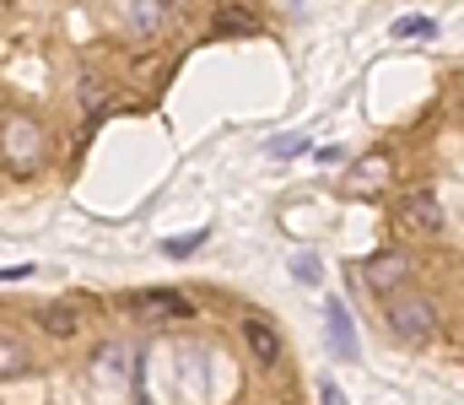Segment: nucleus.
<instances>
[{"mask_svg":"<svg viewBox=\"0 0 464 405\" xmlns=\"http://www.w3.org/2000/svg\"><path fill=\"white\" fill-rule=\"evenodd\" d=\"M394 217H400V227L411 238H443L449 233V211H443V200L432 189H405L400 206H394Z\"/></svg>","mask_w":464,"mask_h":405,"instance_id":"7ed1b4c3","label":"nucleus"},{"mask_svg":"<svg viewBox=\"0 0 464 405\" xmlns=\"http://www.w3.org/2000/svg\"><path fill=\"white\" fill-rule=\"evenodd\" d=\"M319 400H324V405H346V395H341V384H335V379H324V384H319Z\"/></svg>","mask_w":464,"mask_h":405,"instance_id":"a211bd4d","label":"nucleus"},{"mask_svg":"<svg viewBox=\"0 0 464 405\" xmlns=\"http://www.w3.org/2000/svg\"><path fill=\"white\" fill-rule=\"evenodd\" d=\"M33 275V265H11V270H0V281H27Z\"/></svg>","mask_w":464,"mask_h":405,"instance_id":"6ab92c4d","label":"nucleus"},{"mask_svg":"<svg viewBox=\"0 0 464 405\" xmlns=\"http://www.w3.org/2000/svg\"><path fill=\"white\" fill-rule=\"evenodd\" d=\"M324 324H330V346H335V357H341V362H356V330H351L346 303H330V308H324Z\"/></svg>","mask_w":464,"mask_h":405,"instance_id":"0eeeda50","label":"nucleus"},{"mask_svg":"<svg viewBox=\"0 0 464 405\" xmlns=\"http://www.w3.org/2000/svg\"><path fill=\"white\" fill-rule=\"evenodd\" d=\"M200 244H206V233H189V238H168V244H162V255H168V260H184V255H195Z\"/></svg>","mask_w":464,"mask_h":405,"instance_id":"2eb2a0df","label":"nucleus"},{"mask_svg":"<svg viewBox=\"0 0 464 405\" xmlns=\"http://www.w3.org/2000/svg\"><path fill=\"white\" fill-rule=\"evenodd\" d=\"M362 281H367L378 297H394V292H405V281H411V260H405L400 249H383V255H372V260L362 265Z\"/></svg>","mask_w":464,"mask_h":405,"instance_id":"39448f33","label":"nucleus"},{"mask_svg":"<svg viewBox=\"0 0 464 405\" xmlns=\"http://www.w3.org/2000/svg\"><path fill=\"white\" fill-rule=\"evenodd\" d=\"M308 146H314L308 135H276V140H270V151H276V157H297V151H308Z\"/></svg>","mask_w":464,"mask_h":405,"instance_id":"f3484780","label":"nucleus"},{"mask_svg":"<svg viewBox=\"0 0 464 405\" xmlns=\"http://www.w3.org/2000/svg\"><path fill=\"white\" fill-rule=\"evenodd\" d=\"M292 275H297L303 286H314V281H319V255H292Z\"/></svg>","mask_w":464,"mask_h":405,"instance_id":"dca6fc26","label":"nucleus"},{"mask_svg":"<svg viewBox=\"0 0 464 405\" xmlns=\"http://www.w3.org/2000/svg\"><path fill=\"white\" fill-rule=\"evenodd\" d=\"M82 109H87V114H103V109H109V82L82 76Z\"/></svg>","mask_w":464,"mask_h":405,"instance_id":"ddd939ff","label":"nucleus"},{"mask_svg":"<svg viewBox=\"0 0 464 405\" xmlns=\"http://www.w3.org/2000/svg\"><path fill=\"white\" fill-rule=\"evenodd\" d=\"M44 125L33 120V114H5L0 120V157L16 168V173H33L38 162H44Z\"/></svg>","mask_w":464,"mask_h":405,"instance_id":"f03ea898","label":"nucleus"},{"mask_svg":"<svg viewBox=\"0 0 464 405\" xmlns=\"http://www.w3.org/2000/svg\"><path fill=\"white\" fill-rule=\"evenodd\" d=\"M383 303H389V308H383L389 335H400V341H411V346H421V341L438 335V303H432V297H421V292H394V297H383Z\"/></svg>","mask_w":464,"mask_h":405,"instance_id":"f257e3e1","label":"nucleus"},{"mask_svg":"<svg viewBox=\"0 0 464 405\" xmlns=\"http://www.w3.org/2000/svg\"><path fill=\"white\" fill-rule=\"evenodd\" d=\"M38 324H44L54 341H71V335L82 330V319H76V308H71V303H49V308L38 313Z\"/></svg>","mask_w":464,"mask_h":405,"instance_id":"9d476101","label":"nucleus"},{"mask_svg":"<svg viewBox=\"0 0 464 405\" xmlns=\"http://www.w3.org/2000/svg\"><path fill=\"white\" fill-rule=\"evenodd\" d=\"M438 22L432 16H405V22H394V38H427Z\"/></svg>","mask_w":464,"mask_h":405,"instance_id":"4468645a","label":"nucleus"},{"mask_svg":"<svg viewBox=\"0 0 464 405\" xmlns=\"http://www.w3.org/2000/svg\"><path fill=\"white\" fill-rule=\"evenodd\" d=\"M217 33L254 38V33H259V11H254V5H222V11H217Z\"/></svg>","mask_w":464,"mask_h":405,"instance_id":"1a4fd4ad","label":"nucleus"},{"mask_svg":"<svg viewBox=\"0 0 464 405\" xmlns=\"http://www.w3.org/2000/svg\"><path fill=\"white\" fill-rule=\"evenodd\" d=\"M92 373H98L103 384H119V379L130 373V346H119V341L98 346V357H92Z\"/></svg>","mask_w":464,"mask_h":405,"instance_id":"6e6552de","label":"nucleus"},{"mask_svg":"<svg viewBox=\"0 0 464 405\" xmlns=\"http://www.w3.org/2000/svg\"><path fill=\"white\" fill-rule=\"evenodd\" d=\"M124 308L146 324H179V319H195V303L184 292H168V286H140L124 297Z\"/></svg>","mask_w":464,"mask_h":405,"instance_id":"20e7f679","label":"nucleus"},{"mask_svg":"<svg viewBox=\"0 0 464 405\" xmlns=\"http://www.w3.org/2000/svg\"><path fill=\"white\" fill-rule=\"evenodd\" d=\"M243 346H248V357H254L259 368L281 362V335H276L265 319H243Z\"/></svg>","mask_w":464,"mask_h":405,"instance_id":"423d86ee","label":"nucleus"},{"mask_svg":"<svg viewBox=\"0 0 464 405\" xmlns=\"http://www.w3.org/2000/svg\"><path fill=\"white\" fill-rule=\"evenodd\" d=\"M162 22H168V11H162L157 0H130V27H135L140 38H151V33H162Z\"/></svg>","mask_w":464,"mask_h":405,"instance_id":"9b49d317","label":"nucleus"},{"mask_svg":"<svg viewBox=\"0 0 464 405\" xmlns=\"http://www.w3.org/2000/svg\"><path fill=\"white\" fill-rule=\"evenodd\" d=\"M157 5H162V11H179V5H184V0H157Z\"/></svg>","mask_w":464,"mask_h":405,"instance_id":"aec40b11","label":"nucleus"},{"mask_svg":"<svg viewBox=\"0 0 464 405\" xmlns=\"http://www.w3.org/2000/svg\"><path fill=\"white\" fill-rule=\"evenodd\" d=\"M27 346L22 341H11V335H0V379H22L27 373Z\"/></svg>","mask_w":464,"mask_h":405,"instance_id":"f8f14e48","label":"nucleus"}]
</instances>
